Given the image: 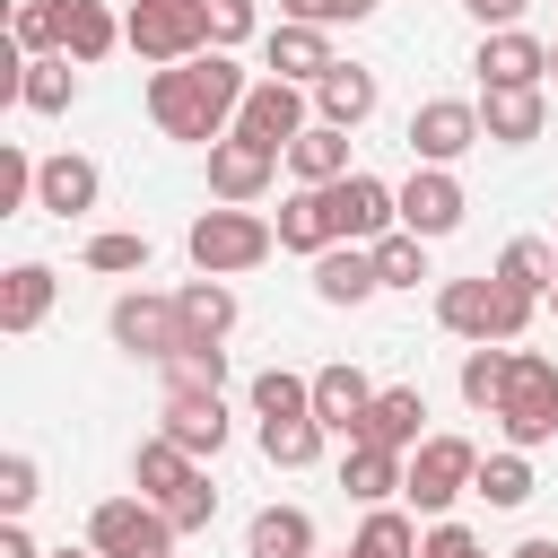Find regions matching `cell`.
<instances>
[{"label": "cell", "instance_id": "obj_43", "mask_svg": "<svg viewBox=\"0 0 558 558\" xmlns=\"http://www.w3.org/2000/svg\"><path fill=\"white\" fill-rule=\"evenodd\" d=\"M209 514H218V488H209V471H192V480L166 497V523H174V532H209Z\"/></svg>", "mask_w": 558, "mask_h": 558}, {"label": "cell", "instance_id": "obj_47", "mask_svg": "<svg viewBox=\"0 0 558 558\" xmlns=\"http://www.w3.org/2000/svg\"><path fill=\"white\" fill-rule=\"evenodd\" d=\"M418 558H488V549H480V541H471L462 523H445V514H436V532L418 541Z\"/></svg>", "mask_w": 558, "mask_h": 558}, {"label": "cell", "instance_id": "obj_31", "mask_svg": "<svg viewBox=\"0 0 558 558\" xmlns=\"http://www.w3.org/2000/svg\"><path fill=\"white\" fill-rule=\"evenodd\" d=\"M174 305H183V340H227L235 331V288L227 279H192V288H174Z\"/></svg>", "mask_w": 558, "mask_h": 558}, {"label": "cell", "instance_id": "obj_14", "mask_svg": "<svg viewBox=\"0 0 558 558\" xmlns=\"http://www.w3.org/2000/svg\"><path fill=\"white\" fill-rule=\"evenodd\" d=\"M270 174H279V148H262V140H244V131H227V140H209V192L218 201H262L270 192Z\"/></svg>", "mask_w": 558, "mask_h": 558}, {"label": "cell", "instance_id": "obj_16", "mask_svg": "<svg viewBox=\"0 0 558 558\" xmlns=\"http://www.w3.org/2000/svg\"><path fill=\"white\" fill-rule=\"evenodd\" d=\"M96 201H105V174H96V157H78V148L44 157V174H35V209H52V218H87Z\"/></svg>", "mask_w": 558, "mask_h": 558}, {"label": "cell", "instance_id": "obj_49", "mask_svg": "<svg viewBox=\"0 0 558 558\" xmlns=\"http://www.w3.org/2000/svg\"><path fill=\"white\" fill-rule=\"evenodd\" d=\"M0 558H44V549H35V541H26V523H17V514H9V523H0Z\"/></svg>", "mask_w": 558, "mask_h": 558}, {"label": "cell", "instance_id": "obj_55", "mask_svg": "<svg viewBox=\"0 0 558 558\" xmlns=\"http://www.w3.org/2000/svg\"><path fill=\"white\" fill-rule=\"evenodd\" d=\"M314 558H323V549H314Z\"/></svg>", "mask_w": 558, "mask_h": 558}, {"label": "cell", "instance_id": "obj_12", "mask_svg": "<svg viewBox=\"0 0 558 558\" xmlns=\"http://www.w3.org/2000/svg\"><path fill=\"white\" fill-rule=\"evenodd\" d=\"M462 209H471V201H462V174H453V166H410V183H401V227H410V235L436 244V235L462 227Z\"/></svg>", "mask_w": 558, "mask_h": 558}, {"label": "cell", "instance_id": "obj_8", "mask_svg": "<svg viewBox=\"0 0 558 558\" xmlns=\"http://www.w3.org/2000/svg\"><path fill=\"white\" fill-rule=\"evenodd\" d=\"M323 209H331V235H340V244H375V235L401 227V183L349 166L340 183H323Z\"/></svg>", "mask_w": 558, "mask_h": 558}, {"label": "cell", "instance_id": "obj_30", "mask_svg": "<svg viewBox=\"0 0 558 558\" xmlns=\"http://www.w3.org/2000/svg\"><path fill=\"white\" fill-rule=\"evenodd\" d=\"M192 471H201V462H192V453H183L166 427H157V436H140V453H131V488H140V497H157V506H166V497H174Z\"/></svg>", "mask_w": 558, "mask_h": 558}, {"label": "cell", "instance_id": "obj_38", "mask_svg": "<svg viewBox=\"0 0 558 558\" xmlns=\"http://www.w3.org/2000/svg\"><path fill=\"white\" fill-rule=\"evenodd\" d=\"M471 497H488V506H523V497H532V462H523V445H506V453H480V480H471Z\"/></svg>", "mask_w": 558, "mask_h": 558}, {"label": "cell", "instance_id": "obj_54", "mask_svg": "<svg viewBox=\"0 0 558 558\" xmlns=\"http://www.w3.org/2000/svg\"><path fill=\"white\" fill-rule=\"evenodd\" d=\"M462 9H471V0H462Z\"/></svg>", "mask_w": 558, "mask_h": 558}, {"label": "cell", "instance_id": "obj_27", "mask_svg": "<svg viewBox=\"0 0 558 558\" xmlns=\"http://www.w3.org/2000/svg\"><path fill=\"white\" fill-rule=\"evenodd\" d=\"M17 105H26V113H70V105H78V61H70V52H35V61L17 70Z\"/></svg>", "mask_w": 558, "mask_h": 558}, {"label": "cell", "instance_id": "obj_15", "mask_svg": "<svg viewBox=\"0 0 558 558\" xmlns=\"http://www.w3.org/2000/svg\"><path fill=\"white\" fill-rule=\"evenodd\" d=\"M262 70H270V78H296V87H314V78L331 70V26L279 17V26L262 35Z\"/></svg>", "mask_w": 558, "mask_h": 558}, {"label": "cell", "instance_id": "obj_7", "mask_svg": "<svg viewBox=\"0 0 558 558\" xmlns=\"http://www.w3.org/2000/svg\"><path fill=\"white\" fill-rule=\"evenodd\" d=\"M174 523H166V506L157 497H105L96 514H87V549H105V558H174Z\"/></svg>", "mask_w": 558, "mask_h": 558}, {"label": "cell", "instance_id": "obj_34", "mask_svg": "<svg viewBox=\"0 0 558 558\" xmlns=\"http://www.w3.org/2000/svg\"><path fill=\"white\" fill-rule=\"evenodd\" d=\"M506 375H514V349L506 340H471L462 349V401L471 410H497L506 401Z\"/></svg>", "mask_w": 558, "mask_h": 558}, {"label": "cell", "instance_id": "obj_11", "mask_svg": "<svg viewBox=\"0 0 558 558\" xmlns=\"http://www.w3.org/2000/svg\"><path fill=\"white\" fill-rule=\"evenodd\" d=\"M488 131H480V105L471 96H427L418 113H410V157L418 166H453V157H471Z\"/></svg>", "mask_w": 558, "mask_h": 558}, {"label": "cell", "instance_id": "obj_1", "mask_svg": "<svg viewBox=\"0 0 558 558\" xmlns=\"http://www.w3.org/2000/svg\"><path fill=\"white\" fill-rule=\"evenodd\" d=\"M244 70L209 44V52H192V61H174V70H148V122L166 131V140H192V148H209V140H227L235 131V105H244Z\"/></svg>", "mask_w": 558, "mask_h": 558}, {"label": "cell", "instance_id": "obj_51", "mask_svg": "<svg viewBox=\"0 0 558 558\" xmlns=\"http://www.w3.org/2000/svg\"><path fill=\"white\" fill-rule=\"evenodd\" d=\"M52 558H105V549H52Z\"/></svg>", "mask_w": 558, "mask_h": 558}, {"label": "cell", "instance_id": "obj_17", "mask_svg": "<svg viewBox=\"0 0 558 558\" xmlns=\"http://www.w3.org/2000/svg\"><path fill=\"white\" fill-rule=\"evenodd\" d=\"M157 427H166L192 462H218V445H227V401H218V392H166Z\"/></svg>", "mask_w": 558, "mask_h": 558}, {"label": "cell", "instance_id": "obj_46", "mask_svg": "<svg viewBox=\"0 0 558 558\" xmlns=\"http://www.w3.org/2000/svg\"><path fill=\"white\" fill-rule=\"evenodd\" d=\"M253 26H262V9H253V0H209V44H218V52H227V44H244Z\"/></svg>", "mask_w": 558, "mask_h": 558}, {"label": "cell", "instance_id": "obj_52", "mask_svg": "<svg viewBox=\"0 0 558 558\" xmlns=\"http://www.w3.org/2000/svg\"><path fill=\"white\" fill-rule=\"evenodd\" d=\"M549 78H558V44H549Z\"/></svg>", "mask_w": 558, "mask_h": 558}, {"label": "cell", "instance_id": "obj_39", "mask_svg": "<svg viewBox=\"0 0 558 558\" xmlns=\"http://www.w3.org/2000/svg\"><path fill=\"white\" fill-rule=\"evenodd\" d=\"M9 44L35 61V52H61V0H17L9 9Z\"/></svg>", "mask_w": 558, "mask_h": 558}, {"label": "cell", "instance_id": "obj_40", "mask_svg": "<svg viewBox=\"0 0 558 558\" xmlns=\"http://www.w3.org/2000/svg\"><path fill=\"white\" fill-rule=\"evenodd\" d=\"M375 270H384V288H418L427 279V235H410V227L375 235Z\"/></svg>", "mask_w": 558, "mask_h": 558}, {"label": "cell", "instance_id": "obj_2", "mask_svg": "<svg viewBox=\"0 0 558 558\" xmlns=\"http://www.w3.org/2000/svg\"><path fill=\"white\" fill-rule=\"evenodd\" d=\"M532 305L541 296H523V288H506L497 270H480V279H445L436 288V323L453 331V340H523L532 331Z\"/></svg>", "mask_w": 558, "mask_h": 558}, {"label": "cell", "instance_id": "obj_45", "mask_svg": "<svg viewBox=\"0 0 558 558\" xmlns=\"http://www.w3.org/2000/svg\"><path fill=\"white\" fill-rule=\"evenodd\" d=\"M375 9H384V0H279V17H305V26H340V17L357 26V17H375Z\"/></svg>", "mask_w": 558, "mask_h": 558}, {"label": "cell", "instance_id": "obj_50", "mask_svg": "<svg viewBox=\"0 0 558 558\" xmlns=\"http://www.w3.org/2000/svg\"><path fill=\"white\" fill-rule=\"evenodd\" d=\"M514 558H558V541H523V549H514Z\"/></svg>", "mask_w": 558, "mask_h": 558}, {"label": "cell", "instance_id": "obj_24", "mask_svg": "<svg viewBox=\"0 0 558 558\" xmlns=\"http://www.w3.org/2000/svg\"><path fill=\"white\" fill-rule=\"evenodd\" d=\"M270 227H279V253H305V262L340 244V235H331V209H323V183H296V192L279 201V218H270Z\"/></svg>", "mask_w": 558, "mask_h": 558}, {"label": "cell", "instance_id": "obj_5", "mask_svg": "<svg viewBox=\"0 0 558 558\" xmlns=\"http://www.w3.org/2000/svg\"><path fill=\"white\" fill-rule=\"evenodd\" d=\"M497 427H506V445H549L558 436V366L541 357V349H514V375H506V401L488 410Z\"/></svg>", "mask_w": 558, "mask_h": 558}, {"label": "cell", "instance_id": "obj_36", "mask_svg": "<svg viewBox=\"0 0 558 558\" xmlns=\"http://www.w3.org/2000/svg\"><path fill=\"white\" fill-rule=\"evenodd\" d=\"M244 401H253V418H296V410H314V375H296V366H262V375L244 384Z\"/></svg>", "mask_w": 558, "mask_h": 558}, {"label": "cell", "instance_id": "obj_37", "mask_svg": "<svg viewBox=\"0 0 558 558\" xmlns=\"http://www.w3.org/2000/svg\"><path fill=\"white\" fill-rule=\"evenodd\" d=\"M349 558H418V523H410L401 506H366V523H357Z\"/></svg>", "mask_w": 558, "mask_h": 558}, {"label": "cell", "instance_id": "obj_21", "mask_svg": "<svg viewBox=\"0 0 558 558\" xmlns=\"http://www.w3.org/2000/svg\"><path fill=\"white\" fill-rule=\"evenodd\" d=\"M375 288H384L375 244H331V253H314V296H323V305H366Z\"/></svg>", "mask_w": 558, "mask_h": 558}, {"label": "cell", "instance_id": "obj_4", "mask_svg": "<svg viewBox=\"0 0 558 558\" xmlns=\"http://www.w3.org/2000/svg\"><path fill=\"white\" fill-rule=\"evenodd\" d=\"M122 44L148 61V70H174L192 52H209V0H131L122 17Z\"/></svg>", "mask_w": 558, "mask_h": 558}, {"label": "cell", "instance_id": "obj_41", "mask_svg": "<svg viewBox=\"0 0 558 558\" xmlns=\"http://www.w3.org/2000/svg\"><path fill=\"white\" fill-rule=\"evenodd\" d=\"M87 270H105V279H131V270H148V235H131V227H105V235H87Z\"/></svg>", "mask_w": 558, "mask_h": 558}, {"label": "cell", "instance_id": "obj_26", "mask_svg": "<svg viewBox=\"0 0 558 558\" xmlns=\"http://www.w3.org/2000/svg\"><path fill=\"white\" fill-rule=\"evenodd\" d=\"M244 558H314V514L305 506H262L244 523Z\"/></svg>", "mask_w": 558, "mask_h": 558}, {"label": "cell", "instance_id": "obj_13", "mask_svg": "<svg viewBox=\"0 0 558 558\" xmlns=\"http://www.w3.org/2000/svg\"><path fill=\"white\" fill-rule=\"evenodd\" d=\"M471 70H480V87H541L549 78V44L523 35V26H488L480 52H471Z\"/></svg>", "mask_w": 558, "mask_h": 558}, {"label": "cell", "instance_id": "obj_20", "mask_svg": "<svg viewBox=\"0 0 558 558\" xmlns=\"http://www.w3.org/2000/svg\"><path fill=\"white\" fill-rule=\"evenodd\" d=\"M375 96H384V87H375V70H366V61H331V70L314 78V122L357 131V122L375 113Z\"/></svg>", "mask_w": 558, "mask_h": 558}, {"label": "cell", "instance_id": "obj_28", "mask_svg": "<svg viewBox=\"0 0 558 558\" xmlns=\"http://www.w3.org/2000/svg\"><path fill=\"white\" fill-rule=\"evenodd\" d=\"M288 174H296V183H340V174H349V131H340V122H305V131L288 140Z\"/></svg>", "mask_w": 558, "mask_h": 558}, {"label": "cell", "instance_id": "obj_6", "mask_svg": "<svg viewBox=\"0 0 558 558\" xmlns=\"http://www.w3.org/2000/svg\"><path fill=\"white\" fill-rule=\"evenodd\" d=\"M471 480H480V445H471V436H418L401 497H410L418 514H445L453 497H471Z\"/></svg>", "mask_w": 558, "mask_h": 558}, {"label": "cell", "instance_id": "obj_33", "mask_svg": "<svg viewBox=\"0 0 558 558\" xmlns=\"http://www.w3.org/2000/svg\"><path fill=\"white\" fill-rule=\"evenodd\" d=\"M497 279L523 288V296H549V288H558V235H514V244L497 253Z\"/></svg>", "mask_w": 558, "mask_h": 558}, {"label": "cell", "instance_id": "obj_35", "mask_svg": "<svg viewBox=\"0 0 558 558\" xmlns=\"http://www.w3.org/2000/svg\"><path fill=\"white\" fill-rule=\"evenodd\" d=\"M157 375H166V392H227V349L218 340H183Z\"/></svg>", "mask_w": 558, "mask_h": 558}, {"label": "cell", "instance_id": "obj_32", "mask_svg": "<svg viewBox=\"0 0 558 558\" xmlns=\"http://www.w3.org/2000/svg\"><path fill=\"white\" fill-rule=\"evenodd\" d=\"M323 418L314 410H296V418H262V462L270 471H305V462H323Z\"/></svg>", "mask_w": 558, "mask_h": 558}, {"label": "cell", "instance_id": "obj_25", "mask_svg": "<svg viewBox=\"0 0 558 558\" xmlns=\"http://www.w3.org/2000/svg\"><path fill=\"white\" fill-rule=\"evenodd\" d=\"M113 44H122V17H113L105 0H61V52H70L78 70H96Z\"/></svg>", "mask_w": 558, "mask_h": 558}, {"label": "cell", "instance_id": "obj_53", "mask_svg": "<svg viewBox=\"0 0 558 558\" xmlns=\"http://www.w3.org/2000/svg\"><path fill=\"white\" fill-rule=\"evenodd\" d=\"M549 314H558V288H549Z\"/></svg>", "mask_w": 558, "mask_h": 558}, {"label": "cell", "instance_id": "obj_22", "mask_svg": "<svg viewBox=\"0 0 558 558\" xmlns=\"http://www.w3.org/2000/svg\"><path fill=\"white\" fill-rule=\"evenodd\" d=\"M52 288H61V279H52V262H9V270H0V331H9V340H26V331L52 314Z\"/></svg>", "mask_w": 558, "mask_h": 558}, {"label": "cell", "instance_id": "obj_9", "mask_svg": "<svg viewBox=\"0 0 558 558\" xmlns=\"http://www.w3.org/2000/svg\"><path fill=\"white\" fill-rule=\"evenodd\" d=\"M105 331H113V349H122V357L166 366V357L183 349V305H174V296H157V288H131V296H113Z\"/></svg>", "mask_w": 558, "mask_h": 558}, {"label": "cell", "instance_id": "obj_29", "mask_svg": "<svg viewBox=\"0 0 558 558\" xmlns=\"http://www.w3.org/2000/svg\"><path fill=\"white\" fill-rule=\"evenodd\" d=\"M418 418H427V392H418V384H392V392H375V410H366V427H357V436H375V445L410 453V445L427 436Z\"/></svg>", "mask_w": 558, "mask_h": 558}, {"label": "cell", "instance_id": "obj_10", "mask_svg": "<svg viewBox=\"0 0 558 558\" xmlns=\"http://www.w3.org/2000/svg\"><path fill=\"white\" fill-rule=\"evenodd\" d=\"M305 113H314V87H296V78H253L244 105H235V131L288 157V140L305 131Z\"/></svg>", "mask_w": 558, "mask_h": 558}, {"label": "cell", "instance_id": "obj_44", "mask_svg": "<svg viewBox=\"0 0 558 558\" xmlns=\"http://www.w3.org/2000/svg\"><path fill=\"white\" fill-rule=\"evenodd\" d=\"M44 497V471H35V453H0V514H26Z\"/></svg>", "mask_w": 558, "mask_h": 558}, {"label": "cell", "instance_id": "obj_18", "mask_svg": "<svg viewBox=\"0 0 558 558\" xmlns=\"http://www.w3.org/2000/svg\"><path fill=\"white\" fill-rule=\"evenodd\" d=\"M401 480H410V453H392V445H375V436H349V453H340V488H349L357 506H392Z\"/></svg>", "mask_w": 558, "mask_h": 558}, {"label": "cell", "instance_id": "obj_42", "mask_svg": "<svg viewBox=\"0 0 558 558\" xmlns=\"http://www.w3.org/2000/svg\"><path fill=\"white\" fill-rule=\"evenodd\" d=\"M35 174H44V157H26L17 140L0 148V218L9 209H35Z\"/></svg>", "mask_w": 558, "mask_h": 558}, {"label": "cell", "instance_id": "obj_3", "mask_svg": "<svg viewBox=\"0 0 558 558\" xmlns=\"http://www.w3.org/2000/svg\"><path fill=\"white\" fill-rule=\"evenodd\" d=\"M192 270H209V279H235V270H262L270 253H279V227L262 218V209H244V201H218V209H201L192 218Z\"/></svg>", "mask_w": 558, "mask_h": 558}, {"label": "cell", "instance_id": "obj_23", "mask_svg": "<svg viewBox=\"0 0 558 558\" xmlns=\"http://www.w3.org/2000/svg\"><path fill=\"white\" fill-rule=\"evenodd\" d=\"M366 410H375V384H366L357 366H314V418H323L331 436H357Z\"/></svg>", "mask_w": 558, "mask_h": 558}, {"label": "cell", "instance_id": "obj_48", "mask_svg": "<svg viewBox=\"0 0 558 558\" xmlns=\"http://www.w3.org/2000/svg\"><path fill=\"white\" fill-rule=\"evenodd\" d=\"M523 9H532V0H471L480 26H523Z\"/></svg>", "mask_w": 558, "mask_h": 558}, {"label": "cell", "instance_id": "obj_19", "mask_svg": "<svg viewBox=\"0 0 558 558\" xmlns=\"http://www.w3.org/2000/svg\"><path fill=\"white\" fill-rule=\"evenodd\" d=\"M541 122H549V96L541 87H480V131L497 148H532Z\"/></svg>", "mask_w": 558, "mask_h": 558}]
</instances>
